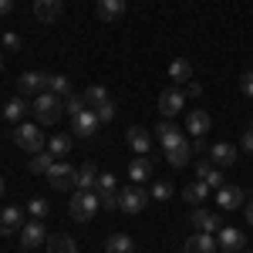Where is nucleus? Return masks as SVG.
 <instances>
[{"instance_id": "7", "label": "nucleus", "mask_w": 253, "mask_h": 253, "mask_svg": "<svg viewBox=\"0 0 253 253\" xmlns=\"http://www.w3.org/2000/svg\"><path fill=\"white\" fill-rule=\"evenodd\" d=\"M182 108H186V91H179V88H166V91L159 95V115H162V118H175Z\"/></svg>"}, {"instance_id": "14", "label": "nucleus", "mask_w": 253, "mask_h": 253, "mask_svg": "<svg viewBox=\"0 0 253 253\" xmlns=\"http://www.w3.org/2000/svg\"><path fill=\"white\" fill-rule=\"evenodd\" d=\"M71 125H75V135H78V138H91L98 132V125H101V122H98L95 108H84L78 118H71Z\"/></svg>"}, {"instance_id": "36", "label": "nucleus", "mask_w": 253, "mask_h": 253, "mask_svg": "<svg viewBox=\"0 0 253 253\" xmlns=\"http://www.w3.org/2000/svg\"><path fill=\"white\" fill-rule=\"evenodd\" d=\"M152 199L156 203H169L172 199V182H156L152 186Z\"/></svg>"}, {"instance_id": "11", "label": "nucleus", "mask_w": 253, "mask_h": 253, "mask_svg": "<svg viewBox=\"0 0 253 253\" xmlns=\"http://www.w3.org/2000/svg\"><path fill=\"white\" fill-rule=\"evenodd\" d=\"M44 240H47V230H44L41 219H31V223L20 226V247H24V250H34V247H41Z\"/></svg>"}, {"instance_id": "44", "label": "nucleus", "mask_w": 253, "mask_h": 253, "mask_svg": "<svg viewBox=\"0 0 253 253\" xmlns=\"http://www.w3.org/2000/svg\"><path fill=\"white\" fill-rule=\"evenodd\" d=\"M203 95V84H199V81H189V84H186V98H199Z\"/></svg>"}, {"instance_id": "16", "label": "nucleus", "mask_w": 253, "mask_h": 253, "mask_svg": "<svg viewBox=\"0 0 253 253\" xmlns=\"http://www.w3.org/2000/svg\"><path fill=\"white\" fill-rule=\"evenodd\" d=\"M210 162H213L216 169L233 166L236 162V145H230V142H216V145H210Z\"/></svg>"}, {"instance_id": "22", "label": "nucleus", "mask_w": 253, "mask_h": 253, "mask_svg": "<svg viewBox=\"0 0 253 253\" xmlns=\"http://www.w3.org/2000/svg\"><path fill=\"white\" fill-rule=\"evenodd\" d=\"M210 193H213V189H210V186H206L203 179H193V182H189V186L182 189V199H186L189 206H203V199H206Z\"/></svg>"}, {"instance_id": "13", "label": "nucleus", "mask_w": 253, "mask_h": 253, "mask_svg": "<svg viewBox=\"0 0 253 253\" xmlns=\"http://www.w3.org/2000/svg\"><path fill=\"white\" fill-rule=\"evenodd\" d=\"M20 226H24V210L20 206H3L0 210V233L3 236L20 233Z\"/></svg>"}, {"instance_id": "32", "label": "nucleus", "mask_w": 253, "mask_h": 253, "mask_svg": "<svg viewBox=\"0 0 253 253\" xmlns=\"http://www.w3.org/2000/svg\"><path fill=\"white\" fill-rule=\"evenodd\" d=\"M84 108H88V101H84V95H75V91H71V95L64 98V112H68L71 118H78L81 112H84Z\"/></svg>"}, {"instance_id": "8", "label": "nucleus", "mask_w": 253, "mask_h": 253, "mask_svg": "<svg viewBox=\"0 0 253 253\" xmlns=\"http://www.w3.org/2000/svg\"><path fill=\"white\" fill-rule=\"evenodd\" d=\"M189 219H193V226L199 233H219L223 230V216L213 213V210H203V206H193Z\"/></svg>"}, {"instance_id": "17", "label": "nucleus", "mask_w": 253, "mask_h": 253, "mask_svg": "<svg viewBox=\"0 0 253 253\" xmlns=\"http://www.w3.org/2000/svg\"><path fill=\"white\" fill-rule=\"evenodd\" d=\"M216 206L219 210H240L243 206V189L240 186H223V189H216Z\"/></svg>"}, {"instance_id": "50", "label": "nucleus", "mask_w": 253, "mask_h": 253, "mask_svg": "<svg viewBox=\"0 0 253 253\" xmlns=\"http://www.w3.org/2000/svg\"><path fill=\"white\" fill-rule=\"evenodd\" d=\"M0 38H3V34H0Z\"/></svg>"}, {"instance_id": "34", "label": "nucleus", "mask_w": 253, "mask_h": 253, "mask_svg": "<svg viewBox=\"0 0 253 253\" xmlns=\"http://www.w3.org/2000/svg\"><path fill=\"white\" fill-rule=\"evenodd\" d=\"M95 193H98V196H105V193H118V189H115V175H112V172H101V175H98Z\"/></svg>"}, {"instance_id": "2", "label": "nucleus", "mask_w": 253, "mask_h": 253, "mask_svg": "<svg viewBox=\"0 0 253 253\" xmlns=\"http://www.w3.org/2000/svg\"><path fill=\"white\" fill-rule=\"evenodd\" d=\"M31 108H34V115H38L41 125H58L61 115H64V98L51 95V91H41V95L31 101Z\"/></svg>"}, {"instance_id": "33", "label": "nucleus", "mask_w": 253, "mask_h": 253, "mask_svg": "<svg viewBox=\"0 0 253 253\" xmlns=\"http://www.w3.org/2000/svg\"><path fill=\"white\" fill-rule=\"evenodd\" d=\"M54 162H58V159L51 156V152H38V156L31 159V172H47Z\"/></svg>"}, {"instance_id": "30", "label": "nucleus", "mask_w": 253, "mask_h": 253, "mask_svg": "<svg viewBox=\"0 0 253 253\" xmlns=\"http://www.w3.org/2000/svg\"><path fill=\"white\" fill-rule=\"evenodd\" d=\"M108 88H101V84H88L84 88V101H88V108H98V105H105L108 101Z\"/></svg>"}, {"instance_id": "35", "label": "nucleus", "mask_w": 253, "mask_h": 253, "mask_svg": "<svg viewBox=\"0 0 253 253\" xmlns=\"http://www.w3.org/2000/svg\"><path fill=\"white\" fill-rule=\"evenodd\" d=\"M27 213L34 216V219H44V216L51 213V206H47V199H31L27 203Z\"/></svg>"}, {"instance_id": "1", "label": "nucleus", "mask_w": 253, "mask_h": 253, "mask_svg": "<svg viewBox=\"0 0 253 253\" xmlns=\"http://www.w3.org/2000/svg\"><path fill=\"white\" fill-rule=\"evenodd\" d=\"M10 142H14L17 149H24V152H31V156L44 152V132H41L34 122H20V125H14V128H10Z\"/></svg>"}, {"instance_id": "48", "label": "nucleus", "mask_w": 253, "mask_h": 253, "mask_svg": "<svg viewBox=\"0 0 253 253\" xmlns=\"http://www.w3.org/2000/svg\"><path fill=\"white\" fill-rule=\"evenodd\" d=\"M0 71H3V54H0Z\"/></svg>"}, {"instance_id": "42", "label": "nucleus", "mask_w": 253, "mask_h": 253, "mask_svg": "<svg viewBox=\"0 0 253 253\" xmlns=\"http://www.w3.org/2000/svg\"><path fill=\"white\" fill-rule=\"evenodd\" d=\"M0 44H3V47H10V51H17V47H20V34H14V31H7V34L0 38Z\"/></svg>"}, {"instance_id": "27", "label": "nucleus", "mask_w": 253, "mask_h": 253, "mask_svg": "<svg viewBox=\"0 0 253 253\" xmlns=\"http://www.w3.org/2000/svg\"><path fill=\"white\" fill-rule=\"evenodd\" d=\"M98 175H101V172H98V166L88 159V162H81L78 182H75V186H78V189H95V186H98Z\"/></svg>"}, {"instance_id": "3", "label": "nucleus", "mask_w": 253, "mask_h": 253, "mask_svg": "<svg viewBox=\"0 0 253 253\" xmlns=\"http://www.w3.org/2000/svg\"><path fill=\"white\" fill-rule=\"evenodd\" d=\"M98 210H101V199H98L95 189H78V193L68 199V213H71V219H78V223H88Z\"/></svg>"}, {"instance_id": "5", "label": "nucleus", "mask_w": 253, "mask_h": 253, "mask_svg": "<svg viewBox=\"0 0 253 253\" xmlns=\"http://www.w3.org/2000/svg\"><path fill=\"white\" fill-rule=\"evenodd\" d=\"M145 203H149V196H145V189H142L138 182H128V186L118 193V210H122V213H132V216H135V213L145 210Z\"/></svg>"}, {"instance_id": "43", "label": "nucleus", "mask_w": 253, "mask_h": 253, "mask_svg": "<svg viewBox=\"0 0 253 253\" xmlns=\"http://www.w3.org/2000/svg\"><path fill=\"white\" fill-rule=\"evenodd\" d=\"M240 149H243V152H253V125H247V132L240 138Z\"/></svg>"}, {"instance_id": "47", "label": "nucleus", "mask_w": 253, "mask_h": 253, "mask_svg": "<svg viewBox=\"0 0 253 253\" xmlns=\"http://www.w3.org/2000/svg\"><path fill=\"white\" fill-rule=\"evenodd\" d=\"M3 189H7V182H3V175H0V196H3Z\"/></svg>"}, {"instance_id": "25", "label": "nucleus", "mask_w": 253, "mask_h": 253, "mask_svg": "<svg viewBox=\"0 0 253 253\" xmlns=\"http://www.w3.org/2000/svg\"><path fill=\"white\" fill-rule=\"evenodd\" d=\"M105 253H135V240L128 233H112L105 240Z\"/></svg>"}, {"instance_id": "49", "label": "nucleus", "mask_w": 253, "mask_h": 253, "mask_svg": "<svg viewBox=\"0 0 253 253\" xmlns=\"http://www.w3.org/2000/svg\"><path fill=\"white\" fill-rule=\"evenodd\" d=\"M240 253H253V250H240Z\"/></svg>"}, {"instance_id": "24", "label": "nucleus", "mask_w": 253, "mask_h": 253, "mask_svg": "<svg viewBox=\"0 0 253 253\" xmlns=\"http://www.w3.org/2000/svg\"><path fill=\"white\" fill-rule=\"evenodd\" d=\"M128 179H132V182H145V179H152V159H149V156H135V159H132V166H128Z\"/></svg>"}, {"instance_id": "19", "label": "nucleus", "mask_w": 253, "mask_h": 253, "mask_svg": "<svg viewBox=\"0 0 253 253\" xmlns=\"http://www.w3.org/2000/svg\"><path fill=\"white\" fill-rule=\"evenodd\" d=\"M210 125H213V118H210V112H203V108L189 112V118H186V128H189L193 138H203L206 132H210Z\"/></svg>"}, {"instance_id": "46", "label": "nucleus", "mask_w": 253, "mask_h": 253, "mask_svg": "<svg viewBox=\"0 0 253 253\" xmlns=\"http://www.w3.org/2000/svg\"><path fill=\"white\" fill-rule=\"evenodd\" d=\"M243 216H247V223H250V226H253V199H250V203H247V210H243Z\"/></svg>"}, {"instance_id": "26", "label": "nucleus", "mask_w": 253, "mask_h": 253, "mask_svg": "<svg viewBox=\"0 0 253 253\" xmlns=\"http://www.w3.org/2000/svg\"><path fill=\"white\" fill-rule=\"evenodd\" d=\"M189 159H193V145H189V142H182V145H175V149L166 152V162H169L172 169H186Z\"/></svg>"}, {"instance_id": "21", "label": "nucleus", "mask_w": 253, "mask_h": 253, "mask_svg": "<svg viewBox=\"0 0 253 253\" xmlns=\"http://www.w3.org/2000/svg\"><path fill=\"white\" fill-rule=\"evenodd\" d=\"M95 10H98V17L101 20H118L122 14H125V0H95Z\"/></svg>"}, {"instance_id": "28", "label": "nucleus", "mask_w": 253, "mask_h": 253, "mask_svg": "<svg viewBox=\"0 0 253 253\" xmlns=\"http://www.w3.org/2000/svg\"><path fill=\"white\" fill-rule=\"evenodd\" d=\"M47 253H78L75 236L61 233V236H47Z\"/></svg>"}, {"instance_id": "20", "label": "nucleus", "mask_w": 253, "mask_h": 253, "mask_svg": "<svg viewBox=\"0 0 253 253\" xmlns=\"http://www.w3.org/2000/svg\"><path fill=\"white\" fill-rule=\"evenodd\" d=\"M169 78H172V84H189L193 81V61L189 58L169 61Z\"/></svg>"}, {"instance_id": "38", "label": "nucleus", "mask_w": 253, "mask_h": 253, "mask_svg": "<svg viewBox=\"0 0 253 253\" xmlns=\"http://www.w3.org/2000/svg\"><path fill=\"white\" fill-rule=\"evenodd\" d=\"M206 186H210V189H223V186H226V182H223V169H213V172L206 175Z\"/></svg>"}, {"instance_id": "18", "label": "nucleus", "mask_w": 253, "mask_h": 253, "mask_svg": "<svg viewBox=\"0 0 253 253\" xmlns=\"http://www.w3.org/2000/svg\"><path fill=\"white\" fill-rule=\"evenodd\" d=\"M128 145H132L135 156H149V152H152V135H149V128L132 125V128H128Z\"/></svg>"}, {"instance_id": "6", "label": "nucleus", "mask_w": 253, "mask_h": 253, "mask_svg": "<svg viewBox=\"0 0 253 253\" xmlns=\"http://www.w3.org/2000/svg\"><path fill=\"white\" fill-rule=\"evenodd\" d=\"M47 81H51L47 71H24L17 78V88L24 98H38L41 91H47Z\"/></svg>"}, {"instance_id": "4", "label": "nucleus", "mask_w": 253, "mask_h": 253, "mask_svg": "<svg viewBox=\"0 0 253 253\" xmlns=\"http://www.w3.org/2000/svg\"><path fill=\"white\" fill-rule=\"evenodd\" d=\"M44 175H47V186H51V189H58V193L71 189V186L78 182V169H71V166H68V159H58V162H54Z\"/></svg>"}, {"instance_id": "12", "label": "nucleus", "mask_w": 253, "mask_h": 253, "mask_svg": "<svg viewBox=\"0 0 253 253\" xmlns=\"http://www.w3.org/2000/svg\"><path fill=\"white\" fill-rule=\"evenodd\" d=\"M182 253H219L216 233H199V230H196V236H189V240H186Z\"/></svg>"}, {"instance_id": "10", "label": "nucleus", "mask_w": 253, "mask_h": 253, "mask_svg": "<svg viewBox=\"0 0 253 253\" xmlns=\"http://www.w3.org/2000/svg\"><path fill=\"white\" fill-rule=\"evenodd\" d=\"M216 243H219V250H223V253L247 250V236H243V230H236V226H223V230L216 233Z\"/></svg>"}, {"instance_id": "31", "label": "nucleus", "mask_w": 253, "mask_h": 253, "mask_svg": "<svg viewBox=\"0 0 253 253\" xmlns=\"http://www.w3.org/2000/svg\"><path fill=\"white\" fill-rule=\"evenodd\" d=\"M47 91H51V95H58V98H68V95H71V78H68V75H51Z\"/></svg>"}, {"instance_id": "51", "label": "nucleus", "mask_w": 253, "mask_h": 253, "mask_svg": "<svg viewBox=\"0 0 253 253\" xmlns=\"http://www.w3.org/2000/svg\"><path fill=\"white\" fill-rule=\"evenodd\" d=\"M24 253H27V250H24Z\"/></svg>"}, {"instance_id": "45", "label": "nucleus", "mask_w": 253, "mask_h": 253, "mask_svg": "<svg viewBox=\"0 0 253 253\" xmlns=\"http://www.w3.org/2000/svg\"><path fill=\"white\" fill-rule=\"evenodd\" d=\"M10 10H14V0H0V17L10 14Z\"/></svg>"}, {"instance_id": "37", "label": "nucleus", "mask_w": 253, "mask_h": 253, "mask_svg": "<svg viewBox=\"0 0 253 253\" xmlns=\"http://www.w3.org/2000/svg\"><path fill=\"white\" fill-rule=\"evenodd\" d=\"M95 115H98V122H101V125H105V122H112V118H115V101L108 98L105 105H98V108H95Z\"/></svg>"}, {"instance_id": "40", "label": "nucleus", "mask_w": 253, "mask_h": 253, "mask_svg": "<svg viewBox=\"0 0 253 253\" xmlns=\"http://www.w3.org/2000/svg\"><path fill=\"white\" fill-rule=\"evenodd\" d=\"M240 91L247 98H253V71H243V75H240Z\"/></svg>"}, {"instance_id": "15", "label": "nucleus", "mask_w": 253, "mask_h": 253, "mask_svg": "<svg viewBox=\"0 0 253 253\" xmlns=\"http://www.w3.org/2000/svg\"><path fill=\"white\" fill-rule=\"evenodd\" d=\"M64 14V0H34V17L44 24H54Z\"/></svg>"}, {"instance_id": "39", "label": "nucleus", "mask_w": 253, "mask_h": 253, "mask_svg": "<svg viewBox=\"0 0 253 253\" xmlns=\"http://www.w3.org/2000/svg\"><path fill=\"white\" fill-rule=\"evenodd\" d=\"M216 166L213 162H210V159H199V162H196V179H203V182H206V175L213 172Z\"/></svg>"}, {"instance_id": "9", "label": "nucleus", "mask_w": 253, "mask_h": 253, "mask_svg": "<svg viewBox=\"0 0 253 253\" xmlns=\"http://www.w3.org/2000/svg\"><path fill=\"white\" fill-rule=\"evenodd\" d=\"M156 138H159V145H162V152H169V149H175V145L186 142V135L172 125V118H162L156 125Z\"/></svg>"}, {"instance_id": "23", "label": "nucleus", "mask_w": 253, "mask_h": 253, "mask_svg": "<svg viewBox=\"0 0 253 253\" xmlns=\"http://www.w3.org/2000/svg\"><path fill=\"white\" fill-rule=\"evenodd\" d=\"M31 112V101H24V95H17V98H10L7 105H3V118L7 122H14V125H20V118Z\"/></svg>"}, {"instance_id": "29", "label": "nucleus", "mask_w": 253, "mask_h": 253, "mask_svg": "<svg viewBox=\"0 0 253 253\" xmlns=\"http://www.w3.org/2000/svg\"><path fill=\"white\" fill-rule=\"evenodd\" d=\"M47 152H51L54 159H64L68 152H71V135H64V132L51 135V142H47Z\"/></svg>"}, {"instance_id": "41", "label": "nucleus", "mask_w": 253, "mask_h": 253, "mask_svg": "<svg viewBox=\"0 0 253 253\" xmlns=\"http://www.w3.org/2000/svg\"><path fill=\"white\" fill-rule=\"evenodd\" d=\"M98 199H101V210H108V213L118 210V193H105V196H98Z\"/></svg>"}]
</instances>
